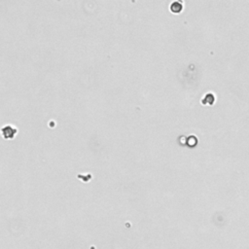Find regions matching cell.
I'll return each mask as SVG.
<instances>
[{
	"mask_svg": "<svg viewBox=\"0 0 249 249\" xmlns=\"http://www.w3.org/2000/svg\"><path fill=\"white\" fill-rule=\"evenodd\" d=\"M2 134H3L4 138L13 139L16 134H17V129L11 125H7L2 129Z\"/></svg>",
	"mask_w": 249,
	"mask_h": 249,
	"instance_id": "obj_1",
	"label": "cell"
},
{
	"mask_svg": "<svg viewBox=\"0 0 249 249\" xmlns=\"http://www.w3.org/2000/svg\"><path fill=\"white\" fill-rule=\"evenodd\" d=\"M214 101H215V96L213 95V94H211V92H209V94H207L204 96L203 99H201V103L203 104H210V105H212V104L214 103Z\"/></svg>",
	"mask_w": 249,
	"mask_h": 249,
	"instance_id": "obj_3",
	"label": "cell"
},
{
	"mask_svg": "<svg viewBox=\"0 0 249 249\" xmlns=\"http://www.w3.org/2000/svg\"><path fill=\"white\" fill-rule=\"evenodd\" d=\"M169 10L171 11L172 13L174 14H178L180 13L181 11L183 10V5H182V2H179V1H174L172 2L169 6Z\"/></svg>",
	"mask_w": 249,
	"mask_h": 249,
	"instance_id": "obj_2",
	"label": "cell"
}]
</instances>
